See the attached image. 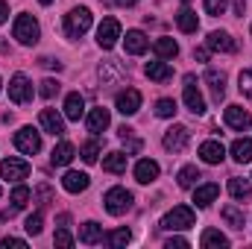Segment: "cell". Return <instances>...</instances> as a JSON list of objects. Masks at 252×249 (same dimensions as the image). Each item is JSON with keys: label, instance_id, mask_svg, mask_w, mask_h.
<instances>
[{"label": "cell", "instance_id": "obj_43", "mask_svg": "<svg viewBox=\"0 0 252 249\" xmlns=\"http://www.w3.org/2000/svg\"><path fill=\"white\" fill-rule=\"evenodd\" d=\"M202 6H205L208 15H223L226 12V0H202Z\"/></svg>", "mask_w": 252, "mask_h": 249}, {"label": "cell", "instance_id": "obj_53", "mask_svg": "<svg viewBox=\"0 0 252 249\" xmlns=\"http://www.w3.org/2000/svg\"><path fill=\"white\" fill-rule=\"evenodd\" d=\"M38 3H41V6H50V3H53V0H38Z\"/></svg>", "mask_w": 252, "mask_h": 249}, {"label": "cell", "instance_id": "obj_3", "mask_svg": "<svg viewBox=\"0 0 252 249\" xmlns=\"http://www.w3.org/2000/svg\"><path fill=\"white\" fill-rule=\"evenodd\" d=\"M12 35L21 41V44H35L38 35H41V27L32 15H18L15 18V27H12Z\"/></svg>", "mask_w": 252, "mask_h": 249}, {"label": "cell", "instance_id": "obj_35", "mask_svg": "<svg viewBox=\"0 0 252 249\" xmlns=\"http://www.w3.org/2000/svg\"><path fill=\"white\" fill-rule=\"evenodd\" d=\"M196 179H199V170H196L193 164H188V167H182V170H179V176H176V182H179V187H193V185H196Z\"/></svg>", "mask_w": 252, "mask_h": 249}, {"label": "cell", "instance_id": "obj_11", "mask_svg": "<svg viewBox=\"0 0 252 249\" xmlns=\"http://www.w3.org/2000/svg\"><path fill=\"white\" fill-rule=\"evenodd\" d=\"M205 44H208V50H214V53H235V50H238L235 38H232L226 30H214V32H208Z\"/></svg>", "mask_w": 252, "mask_h": 249}, {"label": "cell", "instance_id": "obj_39", "mask_svg": "<svg viewBox=\"0 0 252 249\" xmlns=\"http://www.w3.org/2000/svg\"><path fill=\"white\" fill-rule=\"evenodd\" d=\"M156 115H158V118H173V115H176V100L161 97V100L156 103Z\"/></svg>", "mask_w": 252, "mask_h": 249}, {"label": "cell", "instance_id": "obj_38", "mask_svg": "<svg viewBox=\"0 0 252 249\" xmlns=\"http://www.w3.org/2000/svg\"><path fill=\"white\" fill-rule=\"evenodd\" d=\"M24 229H27L30 235H41V229H44V214H41V211H32V214L27 217Z\"/></svg>", "mask_w": 252, "mask_h": 249}, {"label": "cell", "instance_id": "obj_2", "mask_svg": "<svg viewBox=\"0 0 252 249\" xmlns=\"http://www.w3.org/2000/svg\"><path fill=\"white\" fill-rule=\"evenodd\" d=\"M193 223H196L193 208H188V205H176V208H170V211L164 214L161 229H167V232H179V229H190Z\"/></svg>", "mask_w": 252, "mask_h": 249}, {"label": "cell", "instance_id": "obj_26", "mask_svg": "<svg viewBox=\"0 0 252 249\" xmlns=\"http://www.w3.org/2000/svg\"><path fill=\"white\" fill-rule=\"evenodd\" d=\"M124 76H126V70L118 59H109V62L100 64V79H103V82H118V79H124Z\"/></svg>", "mask_w": 252, "mask_h": 249}, {"label": "cell", "instance_id": "obj_23", "mask_svg": "<svg viewBox=\"0 0 252 249\" xmlns=\"http://www.w3.org/2000/svg\"><path fill=\"white\" fill-rule=\"evenodd\" d=\"M205 82H208V88H211L214 103H220V100L226 97V76H223L220 70H205Z\"/></svg>", "mask_w": 252, "mask_h": 249}, {"label": "cell", "instance_id": "obj_21", "mask_svg": "<svg viewBox=\"0 0 252 249\" xmlns=\"http://www.w3.org/2000/svg\"><path fill=\"white\" fill-rule=\"evenodd\" d=\"M100 241H103V226H100V223L88 220V223H82V226H79V244L94 247V244H100Z\"/></svg>", "mask_w": 252, "mask_h": 249}, {"label": "cell", "instance_id": "obj_49", "mask_svg": "<svg viewBox=\"0 0 252 249\" xmlns=\"http://www.w3.org/2000/svg\"><path fill=\"white\" fill-rule=\"evenodd\" d=\"M232 9H235V15H244V12H247V3H244V0H235Z\"/></svg>", "mask_w": 252, "mask_h": 249}, {"label": "cell", "instance_id": "obj_29", "mask_svg": "<svg viewBox=\"0 0 252 249\" xmlns=\"http://www.w3.org/2000/svg\"><path fill=\"white\" fill-rule=\"evenodd\" d=\"M232 158H235L238 164L252 161V141H250V138H238V141L232 144Z\"/></svg>", "mask_w": 252, "mask_h": 249}, {"label": "cell", "instance_id": "obj_13", "mask_svg": "<svg viewBox=\"0 0 252 249\" xmlns=\"http://www.w3.org/2000/svg\"><path fill=\"white\" fill-rule=\"evenodd\" d=\"M223 118H226V126H232V129H238V132H247L252 126V118L244 106H229Z\"/></svg>", "mask_w": 252, "mask_h": 249}, {"label": "cell", "instance_id": "obj_24", "mask_svg": "<svg viewBox=\"0 0 252 249\" xmlns=\"http://www.w3.org/2000/svg\"><path fill=\"white\" fill-rule=\"evenodd\" d=\"M144 73H147V76H150L153 82H167V79L173 76V67L164 62V59H158V62H147Z\"/></svg>", "mask_w": 252, "mask_h": 249}, {"label": "cell", "instance_id": "obj_9", "mask_svg": "<svg viewBox=\"0 0 252 249\" xmlns=\"http://www.w3.org/2000/svg\"><path fill=\"white\" fill-rule=\"evenodd\" d=\"M0 176L6 182H21V179L30 176V164L24 158H3L0 161Z\"/></svg>", "mask_w": 252, "mask_h": 249}, {"label": "cell", "instance_id": "obj_22", "mask_svg": "<svg viewBox=\"0 0 252 249\" xmlns=\"http://www.w3.org/2000/svg\"><path fill=\"white\" fill-rule=\"evenodd\" d=\"M217 196H220V185H214V182L199 185L196 190H193V202H196V208H208Z\"/></svg>", "mask_w": 252, "mask_h": 249}, {"label": "cell", "instance_id": "obj_17", "mask_svg": "<svg viewBox=\"0 0 252 249\" xmlns=\"http://www.w3.org/2000/svg\"><path fill=\"white\" fill-rule=\"evenodd\" d=\"M124 44H126V53H129V56H141V53H147L150 38H147L141 30H129L126 38H124Z\"/></svg>", "mask_w": 252, "mask_h": 249}, {"label": "cell", "instance_id": "obj_45", "mask_svg": "<svg viewBox=\"0 0 252 249\" xmlns=\"http://www.w3.org/2000/svg\"><path fill=\"white\" fill-rule=\"evenodd\" d=\"M164 247H167V249H188L190 244L185 241V238H170V241H167Z\"/></svg>", "mask_w": 252, "mask_h": 249}, {"label": "cell", "instance_id": "obj_28", "mask_svg": "<svg viewBox=\"0 0 252 249\" xmlns=\"http://www.w3.org/2000/svg\"><path fill=\"white\" fill-rule=\"evenodd\" d=\"M229 193L238 202H244V199H250V193H252V182L250 179H241V176H232L229 179Z\"/></svg>", "mask_w": 252, "mask_h": 249}, {"label": "cell", "instance_id": "obj_32", "mask_svg": "<svg viewBox=\"0 0 252 249\" xmlns=\"http://www.w3.org/2000/svg\"><path fill=\"white\" fill-rule=\"evenodd\" d=\"M223 220L232 226V229H244V223H247V217H244V208H238V205H223Z\"/></svg>", "mask_w": 252, "mask_h": 249}, {"label": "cell", "instance_id": "obj_15", "mask_svg": "<svg viewBox=\"0 0 252 249\" xmlns=\"http://www.w3.org/2000/svg\"><path fill=\"white\" fill-rule=\"evenodd\" d=\"M73 156H76V147H73L70 141H59V144L53 147V153H50V164H53V167H67V164L73 161Z\"/></svg>", "mask_w": 252, "mask_h": 249}, {"label": "cell", "instance_id": "obj_42", "mask_svg": "<svg viewBox=\"0 0 252 249\" xmlns=\"http://www.w3.org/2000/svg\"><path fill=\"white\" fill-rule=\"evenodd\" d=\"M53 244H56V247H62V249H70L73 247V238H70V232H67V229H59V232H56V238H53Z\"/></svg>", "mask_w": 252, "mask_h": 249}, {"label": "cell", "instance_id": "obj_44", "mask_svg": "<svg viewBox=\"0 0 252 249\" xmlns=\"http://www.w3.org/2000/svg\"><path fill=\"white\" fill-rule=\"evenodd\" d=\"M0 247H3V249H9V247L24 249V247H27V241H21V238H3V241H0Z\"/></svg>", "mask_w": 252, "mask_h": 249}, {"label": "cell", "instance_id": "obj_52", "mask_svg": "<svg viewBox=\"0 0 252 249\" xmlns=\"http://www.w3.org/2000/svg\"><path fill=\"white\" fill-rule=\"evenodd\" d=\"M118 3H121V6H135L138 0H118Z\"/></svg>", "mask_w": 252, "mask_h": 249}, {"label": "cell", "instance_id": "obj_1", "mask_svg": "<svg viewBox=\"0 0 252 249\" xmlns=\"http://www.w3.org/2000/svg\"><path fill=\"white\" fill-rule=\"evenodd\" d=\"M91 9L88 6H76V9H70L67 15H64V32H67V38H82L88 30H91Z\"/></svg>", "mask_w": 252, "mask_h": 249}, {"label": "cell", "instance_id": "obj_55", "mask_svg": "<svg viewBox=\"0 0 252 249\" xmlns=\"http://www.w3.org/2000/svg\"><path fill=\"white\" fill-rule=\"evenodd\" d=\"M0 88H3V82H0Z\"/></svg>", "mask_w": 252, "mask_h": 249}, {"label": "cell", "instance_id": "obj_18", "mask_svg": "<svg viewBox=\"0 0 252 249\" xmlns=\"http://www.w3.org/2000/svg\"><path fill=\"white\" fill-rule=\"evenodd\" d=\"M41 129L44 132H50V135H64V121L62 115L56 112V109H41Z\"/></svg>", "mask_w": 252, "mask_h": 249}, {"label": "cell", "instance_id": "obj_14", "mask_svg": "<svg viewBox=\"0 0 252 249\" xmlns=\"http://www.w3.org/2000/svg\"><path fill=\"white\" fill-rule=\"evenodd\" d=\"M199 158H202L205 164H220V161L226 158V147H223L220 141H202V144H199Z\"/></svg>", "mask_w": 252, "mask_h": 249}, {"label": "cell", "instance_id": "obj_19", "mask_svg": "<svg viewBox=\"0 0 252 249\" xmlns=\"http://www.w3.org/2000/svg\"><path fill=\"white\" fill-rule=\"evenodd\" d=\"M91 185V179H88V173H79V170H67L62 176V187L67 193H82L85 187Z\"/></svg>", "mask_w": 252, "mask_h": 249}, {"label": "cell", "instance_id": "obj_51", "mask_svg": "<svg viewBox=\"0 0 252 249\" xmlns=\"http://www.w3.org/2000/svg\"><path fill=\"white\" fill-rule=\"evenodd\" d=\"M56 223H59V226H67V223H70V214H59V220H56Z\"/></svg>", "mask_w": 252, "mask_h": 249}, {"label": "cell", "instance_id": "obj_33", "mask_svg": "<svg viewBox=\"0 0 252 249\" xmlns=\"http://www.w3.org/2000/svg\"><path fill=\"white\" fill-rule=\"evenodd\" d=\"M103 170H109V173H124L126 170V153H109L106 158H103Z\"/></svg>", "mask_w": 252, "mask_h": 249}, {"label": "cell", "instance_id": "obj_30", "mask_svg": "<svg viewBox=\"0 0 252 249\" xmlns=\"http://www.w3.org/2000/svg\"><path fill=\"white\" fill-rule=\"evenodd\" d=\"M176 27L182 30V32H196L199 30V18H196V12H190L188 6L176 15Z\"/></svg>", "mask_w": 252, "mask_h": 249}, {"label": "cell", "instance_id": "obj_34", "mask_svg": "<svg viewBox=\"0 0 252 249\" xmlns=\"http://www.w3.org/2000/svg\"><path fill=\"white\" fill-rule=\"evenodd\" d=\"M30 199H32V190H30L27 185H15L12 196H9V202H12V208H15V211H21Z\"/></svg>", "mask_w": 252, "mask_h": 249}, {"label": "cell", "instance_id": "obj_7", "mask_svg": "<svg viewBox=\"0 0 252 249\" xmlns=\"http://www.w3.org/2000/svg\"><path fill=\"white\" fill-rule=\"evenodd\" d=\"M118 38H121V24H118V18H103V24L97 27V44H100L103 50H112V47L118 44Z\"/></svg>", "mask_w": 252, "mask_h": 249}, {"label": "cell", "instance_id": "obj_5", "mask_svg": "<svg viewBox=\"0 0 252 249\" xmlns=\"http://www.w3.org/2000/svg\"><path fill=\"white\" fill-rule=\"evenodd\" d=\"M15 147L24 153V156H35L41 150V135L32 129V126H21L15 132Z\"/></svg>", "mask_w": 252, "mask_h": 249}, {"label": "cell", "instance_id": "obj_47", "mask_svg": "<svg viewBox=\"0 0 252 249\" xmlns=\"http://www.w3.org/2000/svg\"><path fill=\"white\" fill-rule=\"evenodd\" d=\"M208 53H211L208 47H196V50H193V59H196V62H208Z\"/></svg>", "mask_w": 252, "mask_h": 249}, {"label": "cell", "instance_id": "obj_6", "mask_svg": "<svg viewBox=\"0 0 252 249\" xmlns=\"http://www.w3.org/2000/svg\"><path fill=\"white\" fill-rule=\"evenodd\" d=\"M190 141V132L188 126H170L167 132H164V138H161V144H164V150L167 153H185V147H188Z\"/></svg>", "mask_w": 252, "mask_h": 249}, {"label": "cell", "instance_id": "obj_50", "mask_svg": "<svg viewBox=\"0 0 252 249\" xmlns=\"http://www.w3.org/2000/svg\"><path fill=\"white\" fill-rule=\"evenodd\" d=\"M41 64H44V67H56V70L62 67V62H56V59H50V56H44V59H41Z\"/></svg>", "mask_w": 252, "mask_h": 249}, {"label": "cell", "instance_id": "obj_37", "mask_svg": "<svg viewBox=\"0 0 252 249\" xmlns=\"http://www.w3.org/2000/svg\"><path fill=\"white\" fill-rule=\"evenodd\" d=\"M79 156H82V161H85V164H94V161H97V156H100V144H97V141H85V144H82V150H79Z\"/></svg>", "mask_w": 252, "mask_h": 249}, {"label": "cell", "instance_id": "obj_48", "mask_svg": "<svg viewBox=\"0 0 252 249\" xmlns=\"http://www.w3.org/2000/svg\"><path fill=\"white\" fill-rule=\"evenodd\" d=\"M6 21H9V3L0 0V24H6Z\"/></svg>", "mask_w": 252, "mask_h": 249}, {"label": "cell", "instance_id": "obj_12", "mask_svg": "<svg viewBox=\"0 0 252 249\" xmlns=\"http://www.w3.org/2000/svg\"><path fill=\"white\" fill-rule=\"evenodd\" d=\"M115 106H118V112L121 115H135L138 109H141V91H135V88H126L118 94V100H115Z\"/></svg>", "mask_w": 252, "mask_h": 249}, {"label": "cell", "instance_id": "obj_36", "mask_svg": "<svg viewBox=\"0 0 252 249\" xmlns=\"http://www.w3.org/2000/svg\"><path fill=\"white\" fill-rule=\"evenodd\" d=\"M129 238H132V235H129V229H115V232H109V235H106V244H109L112 249H121V247L129 244Z\"/></svg>", "mask_w": 252, "mask_h": 249}, {"label": "cell", "instance_id": "obj_8", "mask_svg": "<svg viewBox=\"0 0 252 249\" xmlns=\"http://www.w3.org/2000/svg\"><path fill=\"white\" fill-rule=\"evenodd\" d=\"M9 100L18 103V106H24V103L32 100V82H30L24 73H15V76L9 79Z\"/></svg>", "mask_w": 252, "mask_h": 249}, {"label": "cell", "instance_id": "obj_4", "mask_svg": "<svg viewBox=\"0 0 252 249\" xmlns=\"http://www.w3.org/2000/svg\"><path fill=\"white\" fill-rule=\"evenodd\" d=\"M132 193L126 190V187H109L106 190V196H103V205H106V211L109 214H115V217H121V214H126L129 208H132Z\"/></svg>", "mask_w": 252, "mask_h": 249}, {"label": "cell", "instance_id": "obj_54", "mask_svg": "<svg viewBox=\"0 0 252 249\" xmlns=\"http://www.w3.org/2000/svg\"><path fill=\"white\" fill-rule=\"evenodd\" d=\"M182 3H190V0H182Z\"/></svg>", "mask_w": 252, "mask_h": 249}, {"label": "cell", "instance_id": "obj_27", "mask_svg": "<svg viewBox=\"0 0 252 249\" xmlns=\"http://www.w3.org/2000/svg\"><path fill=\"white\" fill-rule=\"evenodd\" d=\"M199 244L205 249H226L229 247V238H226L223 232H217V229H205L202 238H199Z\"/></svg>", "mask_w": 252, "mask_h": 249}, {"label": "cell", "instance_id": "obj_20", "mask_svg": "<svg viewBox=\"0 0 252 249\" xmlns=\"http://www.w3.org/2000/svg\"><path fill=\"white\" fill-rule=\"evenodd\" d=\"M88 132H94V135H100V132H106L109 124H112V118H109V109H103V106H97V109H91L88 112Z\"/></svg>", "mask_w": 252, "mask_h": 249}, {"label": "cell", "instance_id": "obj_40", "mask_svg": "<svg viewBox=\"0 0 252 249\" xmlns=\"http://www.w3.org/2000/svg\"><path fill=\"white\" fill-rule=\"evenodd\" d=\"M38 94H41L44 100H53V97L59 94V82H56V79H44L41 88H38Z\"/></svg>", "mask_w": 252, "mask_h": 249}, {"label": "cell", "instance_id": "obj_25", "mask_svg": "<svg viewBox=\"0 0 252 249\" xmlns=\"http://www.w3.org/2000/svg\"><path fill=\"white\" fill-rule=\"evenodd\" d=\"M82 112H85V100H82L76 91L67 94V97H64V118H67V121H79Z\"/></svg>", "mask_w": 252, "mask_h": 249}, {"label": "cell", "instance_id": "obj_41", "mask_svg": "<svg viewBox=\"0 0 252 249\" xmlns=\"http://www.w3.org/2000/svg\"><path fill=\"white\" fill-rule=\"evenodd\" d=\"M238 88H241V94L252 97V70H241V76H238Z\"/></svg>", "mask_w": 252, "mask_h": 249}, {"label": "cell", "instance_id": "obj_16", "mask_svg": "<svg viewBox=\"0 0 252 249\" xmlns=\"http://www.w3.org/2000/svg\"><path fill=\"white\" fill-rule=\"evenodd\" d=\"M158 173H161V167H158L153 158H141V161L135 164V179H138L141 185H150V182H156V179H158Z\"/></svg>", "mask_w": 252, "mask_h": 249}, {"label": "cell", "instance_id": "obj_31", "mask_svg": "<svg viewBox=\"0 0 252 249\" xmlns=\"http://www.w3.org/2000/svg\"><path fill=\"white\" fill-rule=\"evenodd\" d=\"M153 50H156V56H158V59H176L179 44H176L173 38H158V41L153 44Z\"/></svg>", "mask_w": 252, "mask_h": 249}, {"label": "cell", "instance_id": "obj_46", "mask_svg": "<svg viewBox=\"0 0 252 249\" xmlns=\"http://www.w3.org/2000/svg\"><path fill=\"white\" fill-rule=\"evenodd\" d=\"M124 141H126V153H138V150H141V141H138V138H132V135H126Z\"/></svg>", "mask_w": 252, "mask_h": 249}, {"label": "cell", "instance_id": "obj_10", "mask_svg": "<svg viewBox=\"0 0 252 249\" xmlns=\"http://www.w3.org/2000/svg\"><path fill=\"white\" fill-rule=\"evenodd\" d=\"M185 106H188L193 115H202L205 112V100H202V94H199V88H196V76L193 73H188L185 76Z\"/></svg>", "mask_w": 252, "mask_h": 249}]
</instances>
